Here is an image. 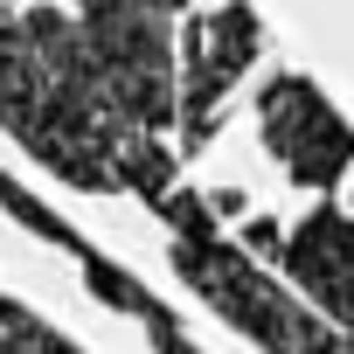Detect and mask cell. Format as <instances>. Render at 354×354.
Returning a JSON list of instances; mask_svg holds the SVG:
<instances>
[{
    "label": "cell",
    "mask_w": 354,
    "mask_h": 354,
    "mask_svg": "<svg viewBox=\"0 0 354 354\" xmlns=\"http://www.w3.org/2000/svg\"><path fill=\"white\" fill-rule=\"evenodd\" d=\"M0 354H84L70 333H56L42 313H28L21 299L0 292Z\"/></svg>",
    "instance_id": "obj_7"
},
{
    "label": "cell",
    "mask_w": 354,
    "mask_h": 354,
    "mask_svg": "<svg viewBox=\"0 0 354 354\" xmlns=\"http://www.w3.org/2000/svg\"><path fill=\"white\" fill-rule=\"evenodd\" d=\"M264 56V21L250 0H223V8L209 15H188L181 21V49H174V70H181V111H174V125H181V146L174 153H202L216 139V118L230 104V91L243 84V70Z\"/></svg>",
    "instance_id": "obj_4"
},
{
    "label": "cell",
    "mask_w": 354,
    "mask_h": 354,
    "mask_svg": "<svg viewBox=\"0 0 354 354\" xmlns=\"http://www.w3.org/2000/svg\"><path fill=\"white\" fill-rule=\"evenodd\" d=\"M271 264L292 278V292L313 299V313H326L333 326L354 333V209L319 202L313 216H299L292 230H278Z\"/></svg>",
    "instance_id": "obj_6"
},
{
    "label": "cell",
    "mask_w": 354,
    "mask_h": 354,
    "mask_svg": "<svg viewBox=\"0 0 354 354\" xmlns=\"http://www.w3.org/2000/svg\"><path fill=\"white\" fill-rule=\"evenodd\" d=\"M0 132L77 195H167L181 153L139 125L77 15L0 8Z\"/></svg>",
    "instance_id": "obj_1"
},
{
    "label": "cell",
    "mask_w": 354,
    "mask_h": 354,
    "mask_svg": "<svg viewBox=\"0 0 354 354\" xmlns=\"http://www.w3.org/2000/svg\"><path fill=\"white\" fill-rule=\"evenodd\" d=\"M167 223V257L181 271L209 313H223L250 347L264 354H354V333L333 326L326 313H313L299 292H285L216 216V202L202 188H167L146 202Z\"/></svg>",
    "instance_id": "obj_2"
},
{
    "label": "cell",
    "mask_w": 354,
    "mask_h": 354,
    "mask_svg": "<svg viewBox=\"0 0 354 354\" xmlns=\"http://www.w3.org/2000/svg\"><path fill=\"white\" fill-rule=\"evenodd\" d=\"M257 139L299 188H340L354 174V125L306 70H271L257 84Z\"/></svg>",
    "instance_id": "obj_5"
},
{
    "label": "cell",
    "mask_w": 354,
    "mask_h": 354,
    "mask_svg": "<svg viewBox=\"0 0 354 354\" xmlns=\"http://www.w3.org/2000/svg\"><path fill=\"white\" fill-rule=\"evenodd\" d=\"M77 21L91 28V42L104 49L125 104L139 111L146 132L167 139L174 125V97H181V70H174V15L188 8V0H70Z\"/></svg>",
    "instance_id": "obj_3"
}]
</instances>
